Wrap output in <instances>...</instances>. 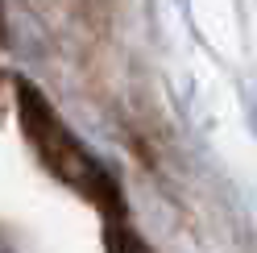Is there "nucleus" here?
Listing matches in <instances>:
<instances>
[{
	"label": "nucleus",
	"instance_id": "nucleus-1",
	"mask_svg": "<svg viewBox=\"0 0 257 253\" xmlns=\"http://www.w3.org/2000/svg\"><path fill=\"white\" fill-rule=\"evenodd\" d=\"M17 112H21V129L29 137V146L38 150L42 166L50 170V175H58L67 187H75L79 195H87L91 203H100V208H112V212L120 208L112 175L87 154L83 141L58 120V112L42 100V91H34L29 83H17Z\"/></svg>",
	"mask_w": 257,
	"mask_h": 253
},
{
	"label": "nucleus",
	"instance_id": "nucleus-2",
	"mask_svg": "<svg viewBox=\"0 0 257 253\" xmlns=\"http://www.w3.org/2000/svg\"><path fill=\"white\" fill-rule=\"evenodd\" d=\"M104 249H108V253H154L133 228H124V224H108V232H104Z\"/></svg>",
	"mask_w": 257,
	"mask_h": 253
},
{
	"label": "nucleus",
	"instance_id": "nucleus-3",
	"mask_svg": "<svg viewBox=\"0 0 257 253\" xmlns=\"http://www.w3.org/2000/svg\"><path fill=\"white\" fill-rule=\"evenodd\" d=\"M0 253H13V249H9V245H5V241H0Z\"/></svg>",
	"mask_w": 257,
	"mask_h": 253
}]
</instances>
